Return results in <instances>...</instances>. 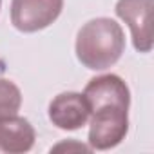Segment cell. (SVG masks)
Segmentation results:
<instances>
[{"label": "cell", "mask_w": 154, "mask_h": 154, "mask_svg": "<svg viewBox=\"0 0 154 154\" xmlns=\"http://www.w3.org/2000/svg\"><path fill=\"white\" fill-rule=\"evenodd\" d=\"M84 96L91 109L89 145L94 150H109L120 145L129 132L131 91L118 74L93 78Z\"/></svg>", "instance_id": "obj_1"}, {"label": "cell", "mask_w": 154, "mask_h": 154, "mask_svg": "<svg viewBox=\"0 0 154 154\" xmlns=\"http://www.w3.org/2000/svg\"><path fill=\"white\" fill-rule=\"evenodd\" d=\"M76 58L91 71L112 67L125 51V35L122 26L107 17L93 18L76 35Z\"/></svg>", "instance_id": "obj_2"}, {"label": "cell", "mask_w": 154, "mask_h": 154, "mask_svg": "<svg viewBox=\"0 0 154 154\" xmlns=\"http://www.w3.org/2000/svg\"><path fill=\"white\" fill-rule=\"evenodd\" d=\"M63 0H11V22L22 33L49 27L62 13Z\"/></svg>", "instance_id": "obj_3"}, {"label": "cell", "mask_w": 154, "mask_h": 154, "mask_svg": "<svg viewBox=\"0 0 154 154\" xmlns=\"http://www.w3.org/2000/svg\"><path fill=\"white\" fill-rule=\"evenodd\" d=\"M152 8L154 0H118L116 15L131 27L134 49L150 53L152 49Z\"/></svg>", "instance_id": "obj_4"}, {"label": "cell", "mask_w": 154, "mask_h": 154, "mask_svg": "<svg viewBox=\"0 0 154 154\" xmlns=\"http://www.w3.org/2000/svg\"><path fill=\"white\" fill-rule=\"evenodd\" d=\"M91 109L84 94L60 93L49 103V120L62 131H76L89 122Z\"/></svg>", "instance_id": "obj_5"}, {"label": "cell", "mask_w": 154, "mask_h": 154, "mask_svg": "<svg viewBox=\"0 0 154 154\" xmlns=\"http://www.w3.org/2000/svg\"><path fill=\"white\" fill-rule=\"evenodd\" d=\"M36 132L29 120L9 114L0 116V150L9 154H24L33 149Z\"/></svg>", "instance_id": "obj_6"}, {"label": "cell", "mask_w": 154, "mask_h": 154, "mask_svg": "<svg viewBox=\"0 0 154 154\" xmlns=\"http://www.w3.org/2000/svg\"><path fill=\"white\" fill-rule=\"evenodd\" d=\"M22 105V93L11 80L0 78V116L17 114Z\"/></svg>", "instance_id": "obj_7"}, {"label": "cell", "mask_w": 154, "mask_h": 154, "mask_svg": "<svg viewBox=\"0 0 154 154\" xmlns=\"http://www.w3.org/2000/svg\"><path fill=\"white\" fill-rule=\"evenodd\" d=\"M0 8H2V0H0Z\"/></svg>", "instance_id": "obj_8"}]
</instances>
